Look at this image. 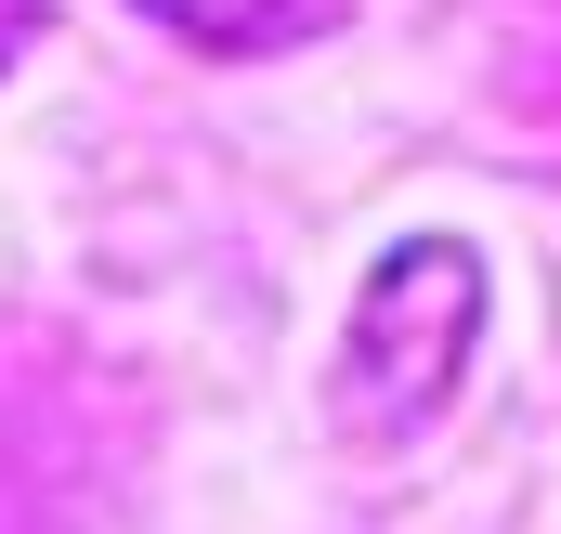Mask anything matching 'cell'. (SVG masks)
I'll return each mask as SVG.
<instances>
[{"label":"cell","instance_id":"1","mask_svg":"<svg viewBox=\"0 0 561 534\" xmlns=\"http://www.w3.org/2000/svg\"><path fill=\"white\" fill-rule=\"evenodd\" d=\"M13 39H26V0H0V66H13Z\"/></svg>","mask_w":561,"mask_h":534}]
</instances>
